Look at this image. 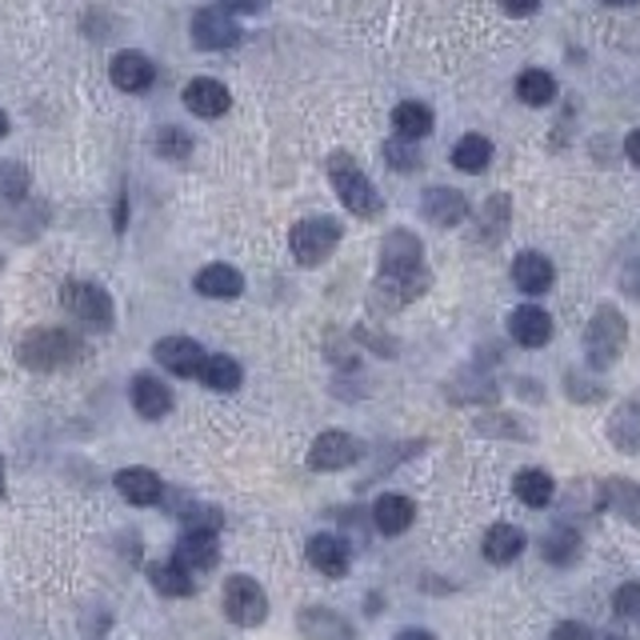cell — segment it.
<instances>
[{
    "mask_svg": "<svg viewBox=\"0 0 640 640\" xmlns=\"http://www.w3.org/2000/svg\"><path fill=\"white\" fill-rule=\"evenodd\" d=\"M117 493H121L129 505H156L165 497V481L148 468H121L117 473Z\"/></svg>",
    "mask_w": 640,
    "mask_h": 640,
    "instance_id": "20",
    "label": "cell"
},
{
    "mask_svg": "<svg viewBox=\"0 0 640 640\" xmlns=\"http://www.w3.org/2000/svg\"><path fill=\"white\" fill-rule=\"evenodd\" d=\"M625 156H629L632 165L640 168V129H632V133L625 136Z\"/></svg>",
    "mask_w": 640,
    "mask_h": 640,
    "instance_id": "42",
    "label": "cell"
},
{
    "mask_svg": "<svg viewBox=\"0 0 640 640\" xmlns=\"http://www.w3.org/2000/svg\"><path fill=\"white\" fill-rule=\"evenodd\" d=\"M129 397H133V409L141 412L144 420H161L173 412V393H168V385L165 380H156V376H148V373L136 376Z\"/></svg>",
    "mask_w": 640,
    "mask_h": 640,
    "instance_id": "19",
    "label": "cell"
},
{
    "mask_svg": "<svg viewBox=\"0 0 640 640\" xmlns=\"http://www.w3.org/2000/svg\"><path fill=\"white\" fill-rule=\"evenodd\" d=\"M608 441L620 453H640V397L625 400L613 417H608Z\"/></svg>",
    "mask_w": 640,
    "mask_h": 640,
    "instance_id": "22",
    "label": "cell"
},
{
    "mask_svg": "<svg viewBox=\"0 0 640 640\" xmlns=\"http://www.w3.org/2000/svg\"><path fill=\"white\" fill-rule=\"evenodd\" d=\"M9 136V117H4V109H0V141Z\"/></svg>",
    "mask_w": 640,
    "mask_h": 640,
    "instance_id": "44",
    "label": "cell"
},
{
    "mask_svg": "<svg viewBox=\"0 0 640 640\" xmlns=\"http://www.w3.org/2000/svg\"><path fill=\"white\" fill-rule=\"evenodd\" d=\"M232 104L229 89H224L221 80H212V77H197V80H188V89H185V109L192 112V117H205V121H212V117H224Z\"/></svg>",
    "mask_w": 640,
    "mask_h": 640,
    "instance_id": "14",
    "label": "cell"
},
{
    "mask_svg": "<svg viewBox=\"0 0 640 640\" xmlns=\"http://www.w3.org/2000/svg\"><path fill=\"white\" fill-rule=\"evenodd\" d=\"M429 273H424V249L412 232H388L380 244V288H388L397 300H412L424 293Z\"/></svg>",
    "mask_w": 640,
    "mask_h": 640,
    "instance_id": "1",
    "label": "cell"
},
{
    "mask_svg": "<svg viewBox=\"0 0 640 640\" xmlns=\"http://www.w3.org/2000/svg\"><path fill=\"white\" fill-rule=\"evenodd\" d=\"M85 356V341H80L77 332L68 329H33L16 344V361L24 368H36V373H48V368H65L73 361Z\"/></svg>",
    "mask_w": 640,
    "mask_h": 640,
    "instance_id": "2",
    "label": "cell"
},
{
    "mask_svg": "<svg viewBox=\"0 0 640 640\" xmlns=\"http://www.w3.org/2000/svg\"><path fill=\"white\" fill-rule=\"evenodd\" d=\"M148 581L156 585V593H165V596H188L192 593V576H188V569H180L177 561L148 564Z\"/></svg>",
    "mask_w": 640,
    "mask_h": 640,
    "instance_id": "31",
    "label": "cell"
},
{
    "mask_svg": "<svg viewBox=\"0 0 640 640\" xmlns=\"http://www.w3.org/2000/svg\"><path fill=\"white\" fill-rule=\"evenodd\" d=\"M65 309L80 320V324H89V329H112V297L104 293L100 285L92 280H68L65 285Z\"/></svg>",
    "mask_w": 640,
    "mask_h": 640,
    "instance_id": "7",
    "label": "cell"
},
{
    "mask_svg": "<svg viewBox=\"0 0 640 640\" xmlns=\"http://www.w3.org/2000/svg\"><path fill=\"white\" fill-rule=\"evenodd\" d=\"M293 244V256H297L300 265H324L332 256V249L341 244V224L332 221V217H309V221H300L288 236Z\"/></svg>",
    "mask_w": 640,
    "mask_h": 640,
    "instance_id": "5",
    "label": "cell"
},
{
    "mask_svg": "<svg viewBox=\"0 0 640 640\" xmlns=\"http://www.w3.org/2000/svg\"><path fill=\"white\" fill-rule=\"evenodd\" d=\"M376 529L385 532V537H400V532L412 529V520H417V505L409 497H400V493H385V497L376 500Z\"/></svg>",
    "mask_w": 640,
    "mask_h": 640,
    "instance_id": "21",
    "label": "cell"
},
{
    "mask_svg": "<svg viewBox=\"0 0 640 640\" xmlns=\"http://www.w3.org/2000/svg\"><path fill=\"white\" fill-rule=\"evenodd\" d=\"M173 561H177L180 569H188V573L212 569V564H217V537H209V532H185Z\"/></svg>",
    "mask_w": 640,
    "mask_h": 640,
    "instance_id": "25",
    "label": "cell"
},
{
    "mask_svg": "<svg viewBox=\"0 0 640 640\" xmlns=\"http://www.w3.org/2000/svg\"><path fill=\"white\" fill-rule=\"evenodd\" d=\"M361 441L349 437V432H320L309 449V464L317 473H336V468H349V464L361 461Z\"/></svg>",
    "mask_w": 640,
    "mask_h": 640,
    "instance_id": "8",
    "label": "cell"
},
{
    "mask_svg": "<svg viewBox=\"0 0 640 640\" xmlns=\"http://www.w3.org/2000/svg\"><path fill=\"white\" fill-rule=\"evenodd\" d=\"M625 344H629V320L620 317V309H613V305H600L585 329L588 368H613L625 356Z\"/></svg>",
    "mask_w": 640,
    "mask_h": 640,
    "instance_id": "3",
    "label": "cell"
},
{
    "mask_svg": "<svg viewBox=\"0 0 640 640\" xmlns=\"http://www.w3.org/2000/svg\"><path fill=\"white\" fill-rule=\"evenodd\" d=\"M488 161H493V141L481 133H468L456 141L453 148V165L461 168V173H485Z\"/></svg>",
    "mask_w": 640,
    "mask_h": 640,
    "instance_id": "28",
    "label": "cell"
},
{
    "mask_svg": "<svg viewBox=\"0 0 640 640\" xmlns=\"http://www.w3.org/2000/svg\"><path fill=\"white\" fill-rule=\"evenodd\" d=\"M537 4H541V0H500V9L512 12V16H532Z\"/></svg>",
    "mask_w": 640,
    "mask_h": 640,
    "instance_id": "41",
    "label": "cell"
},
{
    "mask_svg": "<svg viewBox=\"0 0 640 640\" xmlns=\"http://www.w3.org/2000/svg\"><path fill=\"white\" fill-rule=\"evenodd\" d=\"M156 153L165 156V161H185V156L192 153V141H188L180 129L165 124V129H161V136H156Z\"/></svg>",
    "mask_w": 640,
    "mask_h": 640,
    "instance_id": "34",
    "label": "cell"
},
{
    "mask_svg": "<svg viewBox=\"0 0 640 640\" xmlns=\"http://www.w3.org/2000/svg\"><path fill=\"white\" fill-rule=\"evenodd\" d=\"M549 640H593V629H588V625H576V620H564V625L552 629Z\"/></svg>",
    "mask_w": 640,
    "mask_h": 640,
    "instance_id": "38",
    "label": "cell"
},
{
    "mask_svg": "<svg viewBox=\"0 0 640 640\" xmlns=\"http://www.w3.org/2000/svg\"><path fill=\"white\" fill-rule=\"evenodd\" d=\"M192 285H197L200 297H209V300H236L244 293V276L241 268H232V265H205L197 276H192Z\"/></svg>",
    "mask_w": 640,
    "mask_h": 640,
    "instance_id": "18",
    "label": "cell"
},
{
    "mask_svg": "<svg viewBox=\"0 0 640 640\" xmlns=\"http://www.w3.org/2000/svg\"><path fill=\"white\" fill-rule=\"evenodd\" d=\"M420 212H424V221L441 224V229H456L468 217V200L456 188H429L420 200Z\"/></svg>",
    "mask_w": 640,
    "mask_h": 640,
    "instance_id": "16",
    "label": "cell"
},
{
    "mask_svg": "<svg viewBox=\"0 0 640 640\" xmlns=\"http://www.w3.org/2000/svg\"><path fill=\"white\" fill-rule=\"evenodd\" d=\"M512 493H517L520 505L544 508L552 500V493H556V481L544 468H520L517 481H512Z\"/></svg>",
    "mask_w": 640,
    "mask_h": 640,
    "instance_id": "27",
    "label": "cell"
},
{
    "mask_svg": "<svg viewBox=\"0 0 640 640\" xmlns=\"http://www.w3.org/2000/svg\"><path fill=\"white\" fill-rule=\"evenodd\" d=\"M29 185H33V177H29V168L21 161H0V197L24 200L29 197Z\"/></svg>",
    "mask_w": 640,
    "mask_h": 640,
    "instance_id": "33",
    "label": "cell"
},
{
    "mask_svg": "<svg viewBox=\"0 0 640 640\" xmlns=\"http://www.w3.org/2000/svg\"><path fill=\"white\" fill-rule=\"evenodd\" d=\"M608 4H637V0H608Z\"/></svg>",
    "mask_w": 640,
    "mask_h": 640,
    "instance_id": "46",
    "label": "cell"
},
{
    "mask_svg": "<svg viewBox=\"0 0 640 640\" xmlns=\"http://www.w3.org/2000/svg\"><path fill=\"white\" fill-rule=\"evenodd\" d=\"M564 385H569V397L573 400H596L605 388H600V380H588L585 373H569L564 376Z\"/></svg>",
    "mask_w": 640,
    "mask_h": 640,
    "instance_id": "37",
    "label": "cell"
},
{
    "mask_svg": "<svg viewBox=\"0 0 640 640\" xmlns=\"http://www.w3.org/2000/svg\"><path fill=\"white\" fill-rule=\"evenodd\" d=\"M329 177H332V188H336V197H341V205L353 217H365V221H373V217H380V192L373 188V180L361 173V165H356L349 153H336L329 156Z\"/></svg>",
    "mask_w": 640,
    "mask_h": 640,
    "instance_id": "4",
    "label": "cell"
},
{
    "mask_svg": "<svg viewBox=\"0 0 640 640\" xmlns=\"http://www.w3.org/2000/svg\"><path fill=\"white\" fill-rule=\"evenodd\" d=\"M309 564L324 576H344L349 573V549H344V541L329 537V532H317L309 541Z\"/></svg>",
    "mask_w": 640,
    "mask_h": 640,
    "instance_id": "23",
    "label": "cell"
},
{
    "mask_svg": "<svg viewBox=\"0 0 640 640\" xmlns=\"http://www.w3.org/2000/svg\"><path fill=\"white\" fill-rule=\"evenodd\" d=\"M224 617H229L232 625L256 629V625L268 617L265 588L256 585L253 576H229V581H224Z\"/></svg>",
    "mask_w": 640,
    "mask_h": 640,
    "instance_id": "6",
    "label": "cell"
},
{
    "mask_svg": "<svg viewBox=\"0 0 640 640\" xmlns=\"http://www.w3.org/2000/svg\"><path fill=\"white\" fill-rule=\"evenodd\" d=\"M217 9H224V12H241V16H256V12H265V9H268V0H221Z\"/></svg>",
    "mask_w": 640,
    "mask_h": 640,
    "instance_id": "39",
    "label": "cell"
},
{
    "mask_svg": "<svg viewBox=\"0 0 640 640\" xmlns=\"http://www.w3.org/2000/svg\"><path fill=\"white\" fill-rule=\"evenodd\" d=\"M297 625L305 640H361L353 629V620H344L341 613H332V608H305Z\"/></svg>",
    "mask_w": 640,
    "mask_h": 640,
    "instance_id": "17",
    "label": "cell"
},
{
    "mask_svg": "<svg viewBox=\"0 0 640 640\" xmlns=\"http://www.w3.org/2000/svg\"><path fill=\"white\" fill-rule=\"evenodd\" d=\"M153 361L161 368H168L173 376H200L209 353H205L192 336H165V341H156Z\"/></svg>",
    "mask_w": 640,
    "mask_h": 640,
    "instance_id": "10",
    "label": "cell"
},
{
    "mask_svg": "<svg viewBox=\"0 0 640 640\" xmlns=\"http://www.w3.org/2000/svg\"><path fill=\"white\" fill-rule=\"evenodd\" d=\"M596 505L608 508V512H617V517H625L629 525L640 529V485H632L625 476L600 481V485H596Z\"/></svg>",
    "mask_w": 640,
    "mask_h": 640,
    "instance_id": "12",
    "label": "cell"
},
{
    "mask_svg": "<svg viewBox=\"0 0 640 640\" xmlns=\"http://www.w3.org/2000/svg\"><path fill=\"white\" fill-rule=\"evenodd\" d=\"M109 77L121 92H144L156 80V65L144 53H133V48H129V53L112 56Z\"/></svg>",
    "mask_w": 640,
    "mask_h": 640,
    "instance_id": "13",
    "label": "cell"
},
{
    "mask_svg": "<svg viewBox=\"0 0 640 640\" xmlns=\"http://www.w3.org/2000/svg\"><path fill=\"white\" fill-rule=\"evenodd\" d=\"M200 380H205L212 393H236V388H241V380H244V373H241V365H236L232 356L217 353V356H209V361H205V368H200Z\"/></svg>",
    "mask_w": 640,
    "mask_h": 640,
    "instance_id": "29",
    "label": "cell"
},
{
    "mask_svg": "<svg viewBox=\"0 0 640 640\" xmlns=\"http://www.w3.org/2000/svg\"><path fill=\"white\" fill-rule=\"evenodd\" d=\"M517 97L529 104V109H544V104H552V97H556V80L544 73V68H529V73H520L517 80Z\"/></svg>",
    "mask_w": 640,
    "mask_h": 640,
    "instance_id": "30",
    "label": "cell"
},
{
    "mask_svg": "<svg viewBox=\"0 0 640 640\" xmlns=\"http://www.w3.org/2000/svg\"><path fill=\"white\" fill-rule=\"evenodd\" d=\"M541 552L549 564H561L564 569V564H573L576 556H581V537H576L569 525H556V529L541 541Z\"/></svg>",
    "mask_w": 640,
    "mask_h": 640,
    "instance_id": "32",
    "label": "cell"
},
{
    "mask_svg": "<svg viewBox=\"0 0 640 640\" xmlns=\"http://www.w3.org/2000/svg\"><path fill=\"white\" fill-rule=\"evenodd\" d=\"M192 45L205 48V53H221V48H232L241 41V29L232 24V16L224 9H200L192 16Z\"/></svg>",
    "mask_w": 640,
    "mask_h": 640,
    "instance_id": "9",
    "label": "cell"
},
{
    "mask_svg": "<svg viewBox=\"0 0 640 640\" xmlns=\"http://www.w3.org/2000/svg\"><path fill=\"white\" fill-rule=\"evenodd\" d=\"M525 544H529V537L517 525H493L485 532V556L493 564H512L525 552Z\"/></svg>",
    "mask_w": 640,
    "mask_h": 640,
    "instance_id": "24",
    "label": "cell"
},
{
    "mask_svg": "<svg viewBox=\"0 0 640 640\" xmlns=\"http://www.w3.org/2000/svg\"><path fill=\"white\" fill-rule=\"evenodd\" d=\"M0 493H4V461H0Z\"/></svg>",
    "mask_w": 640,
    "mask_h": 640,
    "instance_id": "45",
    "label": "cell"
},
{
    "mask_svg": "<svg viewBox=\"0 0 640 640\" xmlns=\"http://www.w3.org/2000/svg\"><path fill=\"white\" fill-rule=\"evenodd\" d=\"M393 129H397L400 141L417 144L420 136L432 133V109L429 104H420V100H405V104L393 109Z\"/></svg>",
    "mask_w": 640,
    "mask_h": 640,
    "instance_id": "26",
    "label": "cell"
},
{
    "mask_svg": "<svg viewBox=\"0 0 640 640\" xmlns=\"http://www.w3.org/2000/svg\"><path fill=\"white\" fill-rule=\"evenodd\" d=\"M620 288H625L632 300H640V256L625 265V273H620Z\"/></svg>",
    "mask_w": 640,
    "mask_h": 640,
    "instance_id": "40",
    "label": "cell"
},
{
    "mask_svg": "<svg viewBox=\"0 0 640 640\" xmlns=\"http://www.w3.org/2000/svg\"><path fill=\"white\" fill-rule=\"evenodd\" d=\"M397 640H437V637L424 629H405V632H397Z\"/></svg>",
    "mask_w": 640,
    "mask_h": 640,
    "instance_id": "43",
    "label": "cell"
},
{
    "mask_svg": "<svg viewBox=\"0 0 640 640\" xmlns=\"http://www.w3.org/2000/svg\"><path fill=\"white\" fill-rule=\"evenodd\" d=\"M508 332L520 349H544L552 341V317L541 305H520L508 312Z\"/></svg>",
    "mask_w": 640,
    "mask_h": 640,
    "instance_id": "11",
    "label": "cell"
},
{
    "mask_svg": "<svg viewBox=\"0 0 640 640\" xmlns=\"http://www.w3.org/2000/svg\"><path fill=\"white\" fill-rule=\"evenodd\" d=\"M613 608L620 620H640V581H625L613 596Z\"/></svg>",
    "mask_w": 640,
    "mask_h": 640,
    "instance_id": "36",
    "label": "cell"
},
{
    "mask_svg": "<svg viewBox=\"0 0 640 640\" xmlns=\"http://www.w3.org/2000/svg\"><path fill=\"white\" fill-rule=\"evenodd\" d=\"M385 161L393 168H397V173H412V168H420V153H417V144L412 141H388L385 144Z\"/></svg>",
    "mask_w": 640,
    "mask_h": 640,
    "instance_id": "35",
    "label": "cell"
},
{
    "mask_svg": "<svg viewBox=\"0 0 640 640\" xmlns=\"http://www.w3.org/2000/svg\"><path fill=\"white\" fill-rule=\"evenodd\" d=\"M552 280H556V268H552V261L544 253H520L517 261H512V285H517L525 297L549 293Z\"/></svg>",
    "mask_w": 640,
    "mask_h": 640,
    "instance_id": "15",
    "label": "cell"
}]
</instances>
